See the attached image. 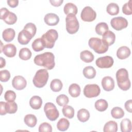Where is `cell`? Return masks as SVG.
<instances>
[{
	"mask_svg": "<svg viewBox=\"0 0 132 132\" xmlns=\"http://www.w3.org/2000/svg\"><path fill=\"white\" fill-rule=\"evenodd\" d=\"M66 29L70 34H74L77 32L79 25L78 21L75 15L73 14H68L65 18Z\"/></svg>",
	"mask_w": 132,
	"mask_h": 132,
	"instance_id": "6",
	"label": "cell"
},
{
	"mask_svg": "<svg viewBox=\"0 0 132 132\" xmlns=\"http://www.w3.org/2000/svg\"><path fill=\"white\" fill-rule=\"evenodd\" d=\"M108 26L105 22L98 23L95 26V31L98 35H103L106 31L108 30Z\"/></svg>",
	"mask_w": 132,
	"mask_h": 132,
	"instance_id": "34",
	"label": "cell"
},
{
	"mask_svg": "<svg viewBox=\"0 0 132 132\" xmlns=\"http://www.w3.org/2000/svg\"><path fill=\"white\" fill-rule=\"evenodd\" d=\"M7 4L10 7L12 8H14L18 5L19 1L18 0H8Z\"/></svg>",
	"mask_w": 132,
	"mask_h": 132,
	"instance_id": "48",
	"label": "cell"
},
{
	"mask_svg": "<svg viewBox=\"0 0 132 132\" xmlns=\"http://www.w3.org/2000/svg\"><path fill=\"white\" fill-rule=\"evenodd\" d=\"M4 98L7 102L14 101L16 98V94L12 90H8L4 94Z\"/></svg>",
	"mask_w": 132,
	"mask_h": 132,
	"instance_id": "43",
	"label": "cell"
},
{
	"mask_svg": "<svg viewBox=\"0 0 132 132\" xmlns=\"http://www.w3.org/2000/svg\"><path fill=\"white\" fill-rule=\"evenodd\" d=\"M70 126L69 121L65 118H61L60 119L57 124V128L60 131H64L67 130Z\"/></svg>",
	"mask_w": 132,
	"mask_h": 132,
	"instance_id": "31",
	"label": "cell"
},
{
	"mask_svg": "<svg viewBox=\"0 0 132 132\" xmlns=\"http://www.w3.org/2000/svg\"><path fill=\"white\" fill-rule=\"evenodd\" d=\"M118 130L117 123L114 121L107 122L104 126L103 131L104 132H116Z\"/></svg>",
	"mask_w": 132,
	"mask_h": 132,
	"instance_id": "27",
	"label": "cell"
},
{
	"mask_svg": "<svg viewBox=\"0 0 132 132\" xmlns=\"http://www.w3.org/2000/svg\"><path fill=\"white\" fill-rule=\"evenodd\" d=\"M62 111L63 116L69 119L73 118L74 116V109L71 106L67 105L63 106Z\"/></svg>",
	"mask_w": 132,
	"mask_h": 132,
	"instance_id": "35",
	"label": "cell"
},
{
	"mask_svg": "<svg viewBox=\"0 0 132 132\" xmlns=\"http://www.w3.org/2000/svg\"><path fill=\"white\" fill-rule=\"evenodd\" d=\"M42 100L41 98L37 95L33 96L29 101L30 106L34 109H39L41 107Z\"/></svg>",
	"mask_w": 132,
	"mask_h": 132,
	"instance_id": "21",
	"label": "cell"
},
{
	"mask_svg": "<svg viewBox=\"0 0 132 132\" xmlns=\"http://www.w3.org/2000/svg\"><path fill=\"white\" fill-rule=\"evenodd\" d=\"M80 87L77 84H71L69 88V93L73 97H78L80 94Z\"/></svg>",
	"mask_w": 132,
	"mask_h": 132,
	"instance_id": "26",
	"label": "cell"
},
{
	"mask_svg": "<svg viewBox=\"0 0 132 132\" xmlns=\"http://www.w3.org/2000/svg\"><path fill=\"white\" fill-rule=\"evenodd\" d=\"M130 55V50L129 47L126 46H121L117 52V56L120 59H125L128 58Z\"/></svg>",
	"mask_w": 132,
	"mask_h": 132,
	"instance_id": "19",
	"label": "cell"
},
{
	"mask_svg": "<svg viewBox=\"0 0 132 132\" xmlns=\"http://www.w3.org/2000/svg\"><path fill=\"white\" fill-rule=\"evenodd\" d=\"M116 78L118 87L121 90L126 91L130 88V81L126 69L121 68L118 70L116 73Z\"/></svg>",
	"mask_w": 132,
	"mask_h": 132,
	"instance_id": "2",
	"label": "cell"
},
{
	"mask_svg": "<svg viewBox=\"0 0 132 132\" xmlns=\"http://www.w3.org/2000/svg\"><path fill=\"white\" fill-rule=\"evenodd\" d=\"M114 61L111 56H106L97 58L95 61V64L100 68H109L113 64Z\"/></svg>",
	"mask_w": 132,
	"mask_h": 132,
	"instance_id": "12",
	"label": "cell"
},
{
	"mask_svg": "<svg viewBox=\"0 0 132 132\" xmlns=\"http://www.w3.org/2000/svg\"><path fill=\"white\" fill-rule=\"evenodd\" d=\"M2 52L8 57H13L16 53V48L13 44H7L3 46Z\"/></svg>",
	"mask_w": 132,
	"mask_h": 132,
	"instance_id": "16",
	"label": "cell"
},
{
	"mask_svg": "<svg viewBox=\"0 0 132 132\" xmlns=\"http://www.w3.org/2000/svg\"><path fill=\"white\" fill-rule=\"evenodd\" d=\"M63 11L65 14H73L76 15L77 13L78 9L77 6L75 4L72 3H68L64 5Z\"/></svg>",
	"mask_w": 132,
	"mask_h": 132,
	"instance_id": "22",
	"label": "cell"
},
{
	"mask_svg": "<svg viewBox=\"0 0 132 132\" xmlns=\"http://www.w3.org/2000/svg\"><path fill=\"white\" fill-rule=\"evenodd\" d=\"M12 85L13 88L18 90L24 89L26 85L27 81L26 79L22 76L18 75L14 77L12 80Z\"/></svg>",
	"mask_w": 132,
	"mask_h": 132,
	"instance_id": "13",
	"label": "cell"
},
{
	"mask_svg": "<svg viewBox=\"0 0 132 132\" xmlns=\"http://www.w3.org/2000/svg\"><path fill=\"white\" fill-rule=\"evenodd\" d=\"M44 21L45 23L49 26H55L59 23V18L55 13H48L45 15Z\"/></svg>",
	"mask_w": 132,
	"mask_h": 132,
	"instance_id": "15",
	"label": "cell"
},
{
	"mask_svg": "<svg viewBox=\"0 0 132 132\" xmlns=\"http://www.w3.org/2000/svg\"><path fill=\"white\" fill-rule=\"evenodd\" d=\"M32 49L36 52H40L44 48V45L41 38H37L35 39L31 45Z\"/></svg>",
	"mask_w": 132,
	"mask_h": 132,
	"instance_id": "38",
	"label": "cell"
},
{
	"mask_svg": "<svg viewBox=\"0 0 132 132\" xmlns=\"http://www.w3.org/2000/svg\"><path fill=\"white\" fill-rule=\"evenodd\" d=\"M84 76L88 79H92L96 75V71L92 66H87L83 70Z\"/></svg>",
	"mask_w": 132,
	"mask_h": 132,
	"instance_id": "29",
	"label": "cell"
},
{
	"mask_svg": "<svg viewBox=\"0 0 132 132\" xmlns=\"http://www.w3.org/2000/svg\"><path fill=\"white\" fill-rule=\"evenodd\" d=\"M122 132H130L131 130V122L129 119L125 118L122 120L120 124Z\"/></svg>",
	"mask_w": 132,
	"mask_h": 132,
	"instance_id": "30",
	"label": "cell"
},
{
	"mask_svg": "<svg viewBox=\"0 0 132 132\" xmlns=\"http://www.w3.org/2000/svg\"><path fill=\"white\" fill-rule=\"evenodd\" d=\"M125 109L129 112H132V100H129L127 101L124 105Z\"/></svg>",
	"mask_w": 132,
	"mask_h": 132,
	"instance_id": "46",
	"label": "cell"
},
{
	"mask_svg": "<svg viewBox=\"0 0 132 132\" xmlns=\"http://www.w3.org/2000/svg\"><path fill=\"white\" fill-rule=\"evenodd\" d=\"M131 2V0H129L128 2L126 3L122 7L123 13L126 15H131L132 14Z\"/></svg>",
	"mask_w": 132,
	"mask_h": 132,
	"instance_id": "42",
	"label": "cell"
},
{
	"mask_svg": "<svg viewBox=\"0 0 132 132\" xmlns=\"http://www.w3.org/2000/svg\"><path fill=\"white\" fill-rule=\"evenodd\" d=\"M106 11L109 14L115 15L119 12V7L116 3H111L107 5Z\"/></svg>",
	"mask_w": 132,
	"mask_h": 132,
	"instance_id": "33",
	"label": "cell"
},
{
	"mask_svg": "<svg viewBox=\"0 0 132 132\" xmlns=\"http://www.w3.org/2000/svg\"><path fill=\"white\" fill-rule=\"evenodd\" d=\"M5 107L7 113L10 114L15 113L18 110V105L14 101L6 102Z\"/></svg>",
	"mask_w": 132,
	"mask_h": 132,
	"instance_id": "39",
	"label": "cell"
},
{
	"mask_svg": "<svg viewBox=\"0 0 132 132\" xmlns=\"http://www.w3.org/2000/svg\"><path fill=\"white\" fill-rule=\"evenodd\" d=\"M6 102H0V113L1 116L5 115L7 113L6 110Z\"/></svg>",
	"mask_w": 132,
	"mask_h": 132,
	"instance_id": "47",
	"label": "cell"
},
{
	"mask_svg": "<svg viewBox=\"0 0 132 132\" xmlns=\"http://www.w3.org/2000/svg\"><path fill=\"white\" fill-rule=\"evenodd\" d=\"M10 78V73L7 70H1L0 71V80L2 82H7Z\"/></svg>",
	"mask_w": 132,
	"mask_h": 132,
	"instance_id": "44",
	"label": "cell"
},
{
	"mask_svg": "<svg viewBox=\"0 0 132 132\" xmlns=\"http://www.w3.org/2000/svg\"><path fill=\"white\" fill-rule=\"evenodd\" d=\"M63 0H50V2L51 4L55 7H58L60 6L62 3H63Z\"/></svg>",
	"mask_w": 132,
	"mask_h": 132,
	"instance_id": "49",
	"label": "cell"
},
{
	"mask_svg": "<svg viewBox=\"0 0 132 132\" xmlns=\"http://www.w3.org/2000/svg\"><path fill=\"white\" fill-rule=\"evenodd\" d=\"M39 132H52V126L47 122H43L41 123L39 127Z\"/></svg>",
	"mask_w": 132,
	"mask_h": 132,
	"instance_id": "45",
	"label": "cell"
},
{
	"mask_svg": "<svg viewBox=\"0 0 132 132\" xmlns=\"http://www.w3.org/2000/svg\"><path fill=\"white\" fill-rule=\"evenodd\" d=\"M0 64H1L0 68H3V67H5V65H6V61H5V59H4L2 57H0Z\"/></svg>",
	"mask_w": 132,
	"mask_h": 132,
	"instance_id": "50",
	"label": "cell"
},
{
	"mask_svg": "<svg viewBox=\"0 0 132 132\" xmlns=\"http://www.w3.org/2000/svg\"><path fill=\"white\" fill-rule=\"evenodd\" d=\"M34 61L36 64L43 67L47 70L53 69L55 65V56L51 52H45L36 55Z\"/></svg>",
	"mask_w": 132,
	"mask_h": 132,
	"instance_id": "1",
	"label": "cell"
},
{
	"mask_svg": "<svg viewBox=\"0 0 132 132\" xmlns=\"http://www.w3.org/2000/svg\"><path fill=\"white\" fill-rule=\"evenodd\" d=\"M15 32L13 29L9 28L5 29L3 31L2 37L4 40L7 42H9L12 41L15 37Z\"/></svg>",
	"mask_w": 132,
	"mask_h": 132,
	"instance_id": "20",
	"label": "cell"
},
{
	"mask_svg": "<svg viewBox=\"0 0 132 132\" xmlns=\"http://www.w3.org/2000/svg\"><path fill=\"white\" fill-rule=\"evenodd\" d=\"M102 86L103 89L106 91H110L114 88V81L113 79L109 76L104 77L102 79Z\"/></svg>",
	"mask_w": 132,
	"mask_h": 132,
	"instance_id": "14",
	"label": "cell"
},
{
	"mask_svg": "<svg viewBox=\"0 0 132 132\" xmlns=\"http://www.w3.org/2000/svg\"><path fill=\"white\" fill-rule=\"evenodd\" d=\"M94 106L96 110L100 112H103L107 109L108 104L105 100L100 99L95 102Z\"/></svg>",
	"mask_w": 132,
	"mask_h": 132,
	"instance_id": "28",
	"label": "cell"
},
{
	"mask_svg": "<svg viewBox=\"0 0 132 132\" xmlns=\"http://www.w3.org/2000/svg\"><path fill=\"white\" fill-rule=\"evenodd\" d=\"M44 111L47 119L52 121H55L59 117V111L56 106L52 103H46L44 107Z\"/></svg>",
	"mask_w": 132,
	"mask_h": 132,
	"instance_id": "7",
	"label": "cell"
},
{
	"mask_svg": "<svg viewBox=\"0 0 132 132\" xmlns=\"http://www.w3.org/2000/svg\"><path fill=\"white\" fill-rule=\"evenodd\" d=\"M77 116L79 121L82 122H85L89 120L90 118V113L86 109L82 108L78 111Z\"/></svg>",
	"mask_w": 132,
	"mask_h": 132,
	"instance_id": "24",
	"label": "cell"
},
{
	"mask_svg": "<svg viewBox=\"0 0 132 132\" xmlns=\"http://www.w3.org/2000/svg\"><path fill=\"white\" fill-rule=\"evenodd\" d=\"M48 77L47 70L44 69H40L36 72L33 78V84L37 88H42L46 84Z\"/></svg>",
	"mask_w": 132,
	"mask_h": 132,
	"instance_id": "5",
	"label": "cell"
},
{
	"mask_svg": "<svg viewBox=\"0 0 132 132\" xmlns=\"http://www.w3.org/2000/svg\"><path fill=\"white\" fill-rule=\"evenodd\" d=\"M80 58L84 62L89 63L94 60V55L90 51L85 50L80 52Z\"/></svg>",
	"mask_w": 132,
	"mask_h": 132,
	"instance_id": "23",
	"label": "cell"
},
{
	"mask_svg": "<svg viewBox=\"0 0 132 132\" xmlns=\"http://www.w3.org/2000/svg\"><path fill=\"white\" fill-rule=\"evenodd\" d=\"M31 39V37L24 29L19 33L18 41L19 43L22 45L27 44Z\"/></svg>",
	"mask_w": 132,
	"mask_h": 132,
	"instance_id": "17",
	"label": "cell"
},
{
	"mask_svg": "<svg viewBox=\"0 0 132 132\" xmlns=\"http://www.w3.org/2000/svg\"><path fill=\"white\" fill-rule=\"evenodd\" d=\"M111 114L112 117L116 119H121L124 116V111L119 107H113L111 110Z\"/></svg>",
	"mask_w": 132,
	"mask_h": 132,
	"instance_id": "37",
	"label": "cell"
},
{
	"mask_svg": "<svg viewBox=\"0 0 132 132\" xmlns=\"http://www.w3.org/2000/svg\"><path fill=\"white\" fill-rule=\"evenodd\" d=\"M24 29L29 34L32 38L35 35L37 31L36 26L32 23H27L24 27Z\"/></svg>",
	"mask_w": 132,
	"mask_h": 132,
	"instance_id": "40",
	"label": "cell"
},
{
	"mask_svg": "<svg viewBox=\"0 0 132 132\" xmlns=\"http://www.w3.org/2000/svg\"><path fill=\"white\" fill-rule=\"evenodd\" d=\"M58 37V34L57 30L51 29L47 30L44 34L41 39L43 43L44 47L48 48H52L54 47L56 41Z\"/></svg>",
	"mask_w": 132,
	"mask_h": 132,
	"instance_id": "3",
	"label": "cell"
},
{
	"mask_svg": "<svg viewBox=\"0 0 132 132\" xmlns=\"http://www.w3.org/2000/svg\"><path fill=\"white\" fill-rule=\"evenodd\" d=\"M89 47L97 54H103L108 50V46L102 39L98 38H91L88 41Z\"/></svg>",
	"mask_w": 132,
	"mask_h": 132,
	"instance_id": "4",
	"label": "cell"
},
{
	"mask_svg": "<svg viewBox=\"0 0 132 132\" xmlns=\"http://www.w3.org/2000/svg\"><path fill=\"white\" fill-rule=\"evenodd\" d=\"M110 24L112 27L115 30H121L127 27L128 22L125 18L118 16L112 18L110 21Z\"/></svg>",
	"mask_w": 132,
	"mask_h": 132,
	"instance_id": "11",
	"label": "cell"
},
{
	"mask_svg": "<svg viewBox=\"0 0 132 132\" xmlns=\"http://www.w3.org/2000/svg\"><path fill=\"white\" fill-rule=\"evenodd\" d=\"M80 17L85 22H92L96 19V13L91 7L86 6L81 11Z\"/></svg>",
	"mask_w": 132,
	"mask_h": 132,
	"instance_id": "10",
	"label": "cell"
},
{
	"mask_svg": "<svg viewBox=\"0 0 132 132\" xmlns=\"http://www.w3.org/2000/svg\"><path fill=\"white\" fill-rule=\"evenodd\" d=\"M19 57L23 60H27L31 57V52L27 47H24L20 50L19 54Z\"/></svg>",
	"mask_w": 132,
	"mask_h": 132,
	"instance_id": "36",
	"label": "cell"
},
{
	"mask_svg": "<svg viewBox=\"0 0 132 132\" xmlns=\"http://www.w3.org/2000/svg\"><path fill=\"white\" fill-rule=\"evenodd\" d=\"M102 36V40L108 46L111 45L114 43L116 40V35L112 31L108 30L106 31Z\"/></svg>",
	"mask_w": 132,
	"mask_h": 132,
	"instance_id": "18",
	"label": "cell"
},
{
	"mask_svg": "<svg viewBox=\"0 0 132 132\" xmlns=\"http://www.w3.org/2000/svg\"><path fill=\"white\" fill-rule=\"evenodd\" d=\"M1 19L8 25L14 24L17 21V16L15 13L9 11L6 8H2L0 10Z\"/></svg>",
	"mask_w": 132,
	"mask_h": 132,
	"instance_id": "8",
	"label": "cell"
},
{
	"mask_svg": "<svg viewBox=\"0 0 132 132\" xmlns=\"http://www.w3.org/2000/svg\"><path fill=\"white\" fill-rule=\"evenodd\" d=\"M62 83L59 79H54L52 80L50 84V88L54 92H59L62 88Z\"/></svg>",
	"mask_w": 132,
	"mask_h": 132,
	"instance_id": "32",
	"label": "cell"
},
{
	"mask_svg": "<svg viewBox=\"0 0 132 132\" xmlns=\"http://www.w3.org/2000/svg\"><path fill=\"white\" fill-rule=\"evenodd\" d=\"M69 102V98L65 94H60L56 97V103L60 106H63L67 105Z\"/></svg>",
	"mask_w": 132,
	"mask_h": 132,
	"instance_id": "41",
	"label": "cell"
},
{
	"mask_svg": "<svg viewBox=\"0 0 132 132\" xmlns=\"http://www.w3.org/2000/svg\"><path fill=\"white\" fill-rule=\"evenodd\" d=\"M24 121L26 125L29 127H34L37 124V119L35 115L32 114H28L25 116Z\"/></svg>",
	"mask_w": 132,
	"mask_h": 132,
	"instance_id": "25",
	"label": "cell"
},
{
	"mask_svg": "<svg viewBox=\"0 0 132 132\" xmlns=\"http://www.w3.org/2000/svg\"><path fill=\"white\" fill-rule=\"evenodd\" d=\"M101 92L99 86L96 84H88L84 89V94L88 98H92L97 96Z\"/></svg>",
	"mask_w": 132,
	"mask_h": 132,
	"instance_id": "9",
	"label": "cell"
}]
</instances>
